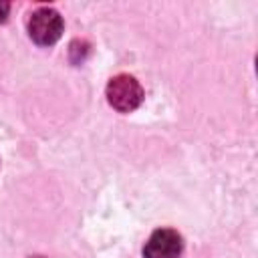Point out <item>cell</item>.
<instances>
[{"label":"cell","instance_id":"2","mask_svg":"<svg viewBox=\"0 0 258 258\" xmlns=\"http://www.w3.org/2000/svg\"><path fill=\"white\" fill-rule=\"evenodd\" d=\"M28 34L40 46L54 44L62 34V18L54 8H38L28 20Z\"/></svg>","mask_w":258,"mask_h":258},{"label":"cell","instance_id":"4","mask_svg":"<svg viewBox=\"0 0 258 258\" xmlns=\"http://www.w3.org/2000/svg\"><path fill=\"white\" fill-rule=\"evenodd\" d=\"M8 12H10V4L8 2H0V22H4L8 18Z\"/></svg>","mask_w":258,"mask_h":258},{"label":"cell","instance_id":"3","mask_svg":"<svg viewBox=\"0 0 258 258\" xmlns=\"http://www.w3.org/2000/svg\"><path fill=\"white\" fill-rule=\"evenodd\" d=\"M181 252H183V240L171 228L155 230L143 248L145 258H181Z\"/></svg>","mask_w":258,"mask_h":258},{"label":"cell","instance_id":"1","mask_svg":"<svg viewBox=\"0 0 258 258\" xmlns=\"http://www.w3.org/2000/svg\"><path fill=\"white\" fill-rule=\"evenodd\" d=\"M107 101L119 113L135 111L143 101V89L131 75H117L107 83Z\"/></svg>","mask_w":258,"mask_h":258},{"label":"cell","instance_id":"5","mask_svg":"<svg viewBox=\"0 0 258 258\" xmlns=\"http://www.w3.org/2000/svg\"><path fill=\"white\" fill-rule=\"evenodd\" d=\"M32 258H44V256H32Z\"/></svg>","mask_w":258,"mask_h":258}]
</instances>
